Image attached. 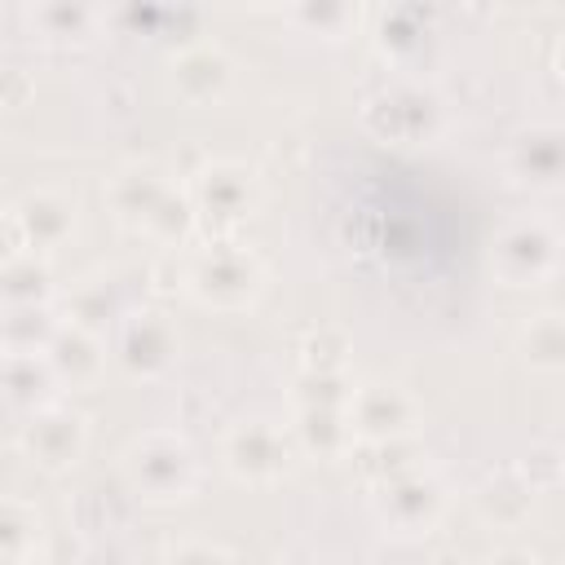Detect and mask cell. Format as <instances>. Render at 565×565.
<instances>
[{
	"label": "cell",
	"instance_id": "1",
	"mask_svg": "<svg viewBox=\"0 0 565 565\" xmlns=\"http://www.w3.org/2000/svg\"><path fill=\"white\" fill-rule=\"evenodd\" d=\"M181 274H185L181 291H190L194 300L216 305V309H243L265 287V265L230 238H212L199 252L181 256Z\"/></svg>",
	"mask_w": 565,
	"mask_h": 565
},
{
	"label": "cell",
	"instance_id": "2",
	"mask_svg": "<svg viewBox=\"0 0 565 565\" xmlns=\"http://www.w3.org/2000/svg\"><path fill=\"white\" fill-rule=\"evenodd\" d=\"M124 477H128V490H137L141 499L172 503V499H185L194 490L199 459L181 433L154 428L124 450Z\"/></svg>",
	"mask_w": 565,
	"mask_h": 565
},
{
	"label": "cell",
	"instance_id": "3",
	"mask_svg": "<svg viewBox=\"0 0 565 565\" xmlns=\"http://www.w3.org/2000/svg\"><path fill=\"white\" fill-rule=\"evenodd\" d=\"M221 459L238 481H278L296 463V437L282 424L256 415L225 433Z\"/></svg>",
	"mask_w": 565,
	"mask_h": 565
},
{
	"label": "cell",
	"instance_id": "4",
	"mask_svg": "<svg viewBox=\"0 0 565 565\" xmlns=\"http://www.w3.org/2000/svg\"><path fill=\"white\" fill-rule=\"evenodd\" d=\"M371 508L393 534H424L446 508V486L424 468H406L397 477L375 481Z\"/></svg>",
	"mask_w": 565,
	"mask_h": 565
},
{
	"label": "cell",
	"instance_id": "5",
	"mask_svg": "<svg viewBox=\"0 0 565 565\" xmlns=\"http://www.w3.org/2000/svg\"><path fill=\"white\" fill-rule=\"evenodd\" d=\"M362 119L388 137V141H428L441 124V102L424 88V84H411V79H397L388 88H380L366 106H362Z\"/></svg>",
	"mask_w": 565,
	"mask_h": 565
},
{
	"label": "cell",
	"instance_id": "6",
	"mask_svg": "<svg viewBox=\"0 0 565 565\" xmlns=\"http://www.w3.org/2000/svg\"><path fill=\"white\" fill-rule=\"evenodd\" d=\"M556 256H561V238L547 221H512L490 252V265L499 269V278L508 287H530L547 274H556Z\"/></svg>",
	"mask_w": 565,
	"mask_h": 565
},
{
	"label": "cell",
	"instance_id": "7",
	"mask_svg": "<svg viewBox=\"0 0 565 565\" xmlns=\"http://www.w3.org/2000/svg\"><path fill=\"white\" fill-rule=\"evenodd\" d=\"M415 397L402 388V384H384V380H371V384H358L349 388V402H344V419L353 428V441L362 437L366 446L371 441H397L415 428Z\"/></svg>",
	"mask_w": 565,
	"mask_h": 565
},
{
	"label": "cell",
	"instance_id": "8",
	"mask_svg": "<svg viewBox=\"0 0 565 565\" xmlns=\"http://www.w3.org/2000/svg\"><path fill=\"white\" fill-rule=\"evenodd\" d=\"M190 203H194V216H207L221 230H230L243 216H252V207H256V177H252V168H243L234 159H216V163L194 172Z\"/></svg>",
	"mask_w": 565,
	"mask_h": 565
},
{
	"label": "cell",
	"instance_id": "9",
	"mask_svg": "<svg viewBox=\"0 0 565 565\" xmlns=\"http://www.w3.org/2000/svg\"><path fill=\"white\" fill-rule=\"evenodd\" d=\"M88 441V424L79 411L62 406V402H44L40 411H31L26 428H22V450L31 455V463L62 472L84 455Z\"/></svg>",
	"mask_w": 565,
	"mask_h": 565
},
{
	"label": "cell",
	"instance_id": "10",
	"mask_svg": "<svg viewBox=\"0 0 565 565\" xmlns=\"http://www.w3.org/2000/svg\"><path fill=\"white\" fill-rule=\"evenodd\" d=\"M177 331L163 313L154 309H141V313H128L119 322V335H115V362L128 371V375H141V380H154L163 375L172 362H177Z\"/></svg>",
	"mask_w": 565,
	"mask_h": 565
},
{
	"label": "cell",
	"instance_id": "11",
	"mask_svg": "<svg viewBox=\"0 0 565 565\" xmlns=\"http://www.w3.org/2000/svg\"><path fill=\"white\" fill-rule=\"evenodd\" d=\"M168 194H172V181H168V172H163L159 163H124V168L110 177V185H106V199H110L115 216H119V221H132V225H141V230H146V221L163 207Z\"/></svg>",
	"mask_w": 565,
	"mask_h": 565
},
{
	"label": "cell",
	"instance_id": "12",
	"mask_svg": "<svg viewBox=\"0 0 565 565\" xmlns=\"http://www.w3.org/2000/svg\"><path fill=\"white\" fill-rule=\"evenodd\" d=\"M234 79V62L225 57V49L216 44H190L172 57V88L190 102V106H207L216 102Z\"/></svg>",
	"mask_w": 565,
	"mask_h": 565
},
{
	"label": "cell",
	"instance_id": "13",
	"mask_svg": "<svg viewBox=\"0 0 565 565\" xmlns=\"http://www.w3.org/2000/svg\"><path fill=\"white\" fill-rule=\"evenodd\" d=\"M40 353H44L53 380L57 384H71V388L93 384L102 375V366H106V349H102L97 331H84V327H71V322H62Z\"/></svg>",
	"mask_w": 565,
	"mask_h": 565
},
{
	"label": "cell",
	"instance_id": "14",
	"mask_svg": "<svg viewBox=\"0 0 565 565\" xmlns=\"http://www.w3.org/2000/svg\"><path fill=\"white\" fill-rule=\"evenodd\" d=\"M13 212H18V225L26 234V252L31 256L62 247L71 238V230H75V203L66 194H57V190H31V194L18 199Z\"/></svg>",
	"mask_w": 565,
	"mask_h": 565
},
{
	"label": "cell",
	"instance_id": "15",
	"mask_svg": "<svg viewBox=\"0 0 565 565\" xmlns=\"http://www.w3.org/2000/svg\"><path fill=\"white\" fill-rule=\"evenodd\" d=\"M57 380H53V371H49V362H44V353L40 349H26V353H0V393L9 397V402H18V406H31V411H40L44 402H49V388H53Z\"/></svg>",
	"mask_w": 565,
	"mask_h": 565
},
{
	"label": "cell",
	"instance_id": "16",
	"mask_svg": "<svg viewBox=\"0 0 565 565\" xmlns=\"http://www.w3.org/2000/svg\"><path fill=\"white\" fill-rule=\"evenodd\" d=\"M291 437H296V450H313L322 459L353 450V428L344 419V406H300Z\"/></svg>",
	"mask_w": 565,
	"mask_h": 565
},
{
	"label": "cell",
	"instance_id": "17",
	"mask_svg": "<svg viewBox=\"0 0 565 565\" xmlns=\"http://www.w3.org/2000/svg\"><path fill=\"white\" fill-rule=\"evenodd\" d=\"M512 168L525 185H556L561 177V132L556 128H534V132H521L516 146H512Z\"/></svg>",
	"mask_w": 565,
	"mask_h": 565
},
{
	"label": "cell",
	"instance_id": "18",
	"mask_svg": "<svg viewBox=\"0 0 565 565\" xmlns=\"http://www.w3.org/2000/svg\"><path fill=\"white\" fill-rule=\"evenodd\" d=\"M49 265L40 256H18L9 265H0V300L9 309H31V305H49Z\"/></svg>",
	"mask_w": 565,
	"mask_h": 565
},
{
	"label": "cell",
	"instance_id": "19",
	"mask_svg": "<svg viewBox=\"0 0 565 565\" xmlns=\"http://www.w3.org/2000/svg\"><path fill=\"white\" fill-rule=\"evenodd\" d=\"M530 494H534V486L525 481V472H521V468H508V472H499V477H490V481L481 486L477 503H481V512H486L490 521L512 525V521H521V516L530 512Z\"/></svg>",
	"mask_w": 565,
	"mask_h": 565
},
{
	"label": "cell",
	"instance_id": "20",
	"mask_svg": "<svg viewBox=\"0 0 565 565\" xmlns=\"http://www.w3.org/2000/svg\"><path fill=\"white\" fill-rule=\"evenodd\" d=\"M40 539V512L22 499L0 494V556H26Z\"/></svg>",
	"mask_w": 565,
	"mask_h": 565
},
{
	"label": "cell",
	"instance_id": "21",
	"mask_svg": "<svg viewBox=\"0 0 565 565\" xmlns=\"http://www.w3.org/2000/svg\"><path fill=\"white\" fill-rule=\"evenodd\" d=\"M97 18L102 13L88 9V4H40V9H31V22L53 40H88Z\"/></svg>",
	"mask_w": 565,
	"mask_h": 565
},
{
	"label": "cell",
	"instance_id": "22",
	"mask_svg": "<svg viewBox=\"0 0 565 565\" xmlns=\"http://www.w3.org/2000/svg\"><path fill=\"white\" fill-rule=\"evenodd\" d=\"M344 353H349V340L335 327H318L300 340V366L313 371V375H340Z\"/></svg>",
	"mask_w": 565,
	"mask_h": 565
},
{
	"label": "cell",
	"instance_id": "23",
	"mask_svg": "<svg viewBox=\"0 0 565 565\" xmlns=\"http://www.w3.org/2000/svg\"><path fill=\"white\" fill-rule=\"evenodd\" d=\"M66 309H71V327H84V331H97L106 318H115V300H110V287H97V282H88V287H79L71 300H66Z\"/></svg>",
	"mask_w": 565,
	"mask_h": 565
},
{
	"label": "cell",
	"instance_id": "24",
	"mask_svg": "<svg viewBox=\"0 0 565 565\" xmlns=\"http://www.w3.org/2000/svg\"><path fill=\"white\" fill-rule=\"evenodd\" d=\"M561 322H556V313H543V318H534L530 322V331H525V358L534 362V366H561Z\"/></svg>",
	"mask_w": 565,
	"mask_h": 565
},
{
	"label": "cell",
	"instance_id": "25",
	"mask_svg": "<svg viewBox=\"0 0 565 565\" xmlns=\"http://www.w3.org/2000/svg\"><path fill=\"white\" fill-rule=\"evenodd\" d=\"M163 565H234V561H230V552L216 547V543L185 539V543H177V547L163 552Z\"/></svg>",
	"mask_w": 565,
	"mask_h": 565
},
{
	"label": "cell",
	"instance_id": "26",
	"mask_svg": "<svg viewBox=\"0 0 565 565\" xmlns=\"http://www.w3.org/2000/svg\"><path fill=\"white\" fill-rule=\"evenodd\" d=\"M296 18L318 26V31H327V35H335L344 22H358V9H349V4H305V9H296Z\"/></svg>",
	"mask_w": 565,
	"mask_h": 565
},
{
	"label": "cell",
	"instance_id": "27",
	"mask_svg": "<svg viewBox=\"0 0 565 565\" xmlns=\"http://www.w3.org/2000/svg\"><path fill=\"white\" fill-rule=\"evenodd\" d=\"M18 256H31V252H26V234L18 225V212L9 207V212H0V265H9Z\"/></svg>",
	"mask_w": 565,
	"mask_h": 565
},
{
	"label": "cell",
	"instance_id": "28",
	"mask_svg": "<svg viewBox=\"0 0 565 565\" xmlns=\"http://www.w3.org/2000/svg\"><path fill=\"white\" fill-rule=\"evenodd\" d=\"M31 97V75L22 66H0V106H22Z\"/></svg>",
	"mask_w": 565,
	"mask_h": 565
},
{
	"label": "cell",
	"instance_id": "29",
	"mask_svg": "<svg viewBox=\"0 0 565 565\" xmlns=\"http://www.w3.org/2000/svg\"><path fill=\"white\" fill-rule=\"evenodd\" d=\"M0 565H26V556H0Z\"/></svg>",
	"mask_w": 565,
	"mask_h": 565
},
{
	"label": "cell",
	"instance_id": "30",
	"mask_svg": "<svg viewBox=\"0 0 565 565\" xmlns=\"http://www.w3.org/2000/svg\"><path fill=\"white\" fill-rule=\"evenodd\" d=\"M287 565H309V561H287Z\"/></svg>",
	"mask_w": 565,
	"mask_h": 565
}]
</instances>
